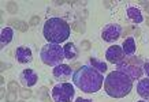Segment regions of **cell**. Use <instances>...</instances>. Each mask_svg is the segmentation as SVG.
Instances as JSON below:
<instances>
[{
	"mask_svg": "<svg viewBox=\"0 0 149 102\" xmlns=\"http://www.w3.org/2000/svg\"><path fill=\"white\" fill-rule=\"evenodd\" d=\"M40 57L44 64L56 67L59 64H62V60L64 57V50L58 44H47L41 48Z\"/></svg>",
	"mask_w": 149,
	"mask_h": 102,
	"instance_id": "4",
	"label": "cell"
},
{
	"mask_svg": "<svg viewBox=\"0 0 149 102\" xmlns=\"http://www.w3.org/2000/svg\"><path fill=\"white\" fill-rule=\"evenodd\" d=\"M47 94H48V93H47V89H45V87H42V89L40 90V98H41V99H45Z\"/></svg>",
	"mask_w": 149,
	"mask_h": 102,
	"instance_id": "25",
	"label": "cell"
},
{
	"mask_svg": "<svg viewBox=\"0 0 149 102\" xmlns=\"http://www.w3.org/2000/svg\"><path fill=\"white\" fill-rule=\"evenodd\" d=\"M133 80L129 75L122 71L109 72L104 79V89L105 93L112 98H123L131 91Z\"/></svg>",
	"mask_w": 149,
	"mask_h": 102,
	"instance_id": "2",
	"label": "cell"
},
{
	"mask_svg": "<svg viewBox=\"0 0 149 102\" xmlns=\"http://www.w3.org/2000/svg\"><path fill=\"white\" fill-rule=\"evenodd\" d=\"M74 94H75V90L72 87V84L67 82H63V83L60 82L55 84L52 89V98L55 102H71Z\"/></svg>",
	"mask_w": 149,
	"mask_h": 102,
	"instance_id": "6",
	"label": "cell"
},
{
	"mask_svg": "<svg viewBox=\"0 0 149 102\" xmlns=\"http://www.w3.org/2000/svg\"><path fill=\"white\" fill-rule=\"evenodd\" d=\"M70 26L62 18H51L44 25V37L48 44H60L70 37Z\"/></svg>",
	"mask_w": 149,
	"mask_h": 102,
	"instance_id": "3",
	"label": "cell"
},
{
	"mask_svg": "<svg viewBox=\"0 0 149 102\" xmlns=\"http://www.w3.org/2000/svg\"><path fill=\"white\" fill-rule=\"evenodd\" d=\"M72 74L71 67L67 65V64H59L54 68V76L58 80H66L68 79Z\"/></svg>",
	"mask_w": 149,
	"mask_h": 102,
	"instance_id": "9",
	"label": "cell"
},
{
	"mask_svg": "<svg viewBox=\"0 0 149 102\" xmlns=\"http://www.w3.org/2000/svg\"><path fill=\"white\" fill-rule=\"evenodd\" d=\"M8 90L10 91H14V93H15V91H18L19 90L18 83H17V82H10L8 83Z\"/></svg>",
	"mask_w": 149,
	"mask_h": 102,
	"instance_id": "22",
	"label": "cell"
},
{
	"mask_svg": "<svg viewBox=\"0 0 149 102\" xmlns=\"http://www.w3.org/2000/svg\"><path fill=\"white\" fill-rule=\"evenodd\" d=\"M40 22V18L38 17H33L32 19H30V22H29V26H33V25H37V23Z\"/></svg>",
	"mask_w": 149,
	"mask_h": 102,
	"instance_id": "24",
	"label": "cell"
},
{
	"mask_svg": "<svg viewBox=\"0 0 149 102\" xmlns=\"http://www.w3.org/2000/svg\"><path fill=\"white\" fill-rule=\"evenodd\" d=\"M123 49L122 46H118V45H112V46H109L107 49V53H105V57L108 60L109 63H112V64H119V63L123 60Z\"/></svg>",
	"mask_w": 149,
	"mask_h": 102,
	"instance_id": "8",
	"label": "cell"
},
{
	"mask_svg": "<svg viewBox=\"0 0 149 102\" xmlns=\"http://www.w3.org/2000/svg\"><path fill=\"white\" fill-rule=\"evenodd\" d=\"M72 29L75 31H78V33H84V31H85V25L82 22H75L72 25Z\"/></svg>",
	"mask_w": 149,
	"mask_h": 102,
	"instance_id": "19",
	"label": "cell"
},
{
	"mask_svg": "<svg viewBox=\"0 0 149 102\" xmlns=\"http://www.w3.org/2000/svg\"><path fill=\"white\" fill-rule=\"evenodd\" d=\"M75 102H92L91 99H85V98H77V99H75Z\"/></svg>",
	"mask_w": 149,
	"mask_h": 102,
	"instance_id": "28",
	"label": "cell"
},
{
	"mask_svg": "<svg viewBox=\"0 0 149 102\" xmlns=\"http://www.w3.org/2000/svg\"><path fill=\"white\" fill-rule=\"evenodd\" d=\"M21 83L23 86H26V87H32L34 84L37 83V80H38V76L37 74L33 70H25V71L21 74Z\"/></svg>",
	"mask_w": 149,
	"mask_h": 102,
	"instance_id": "10",
	"label": "cell"
},
{
	"mask_svg": "<svg viewBox=\"0 0 149 102\" xmlns=\"http://www.w3.org/2000/svg\"><path fill=\"white\" fill-rule=\"evenodd\" d=\"M122 49H123V53L126 57H131V56H134L136 53V42H134V38H127L125 40L122 45Z\"/></svg>",
	"mask_w": 149,
	"mask_h": 102,
	"instance_id": "12",
	"label": "cell"
},
{
	"mask_svg": "<svg viewBox=\"0 0 149 102\" xmlns=\"http://www.w3.org/2000/svg\"><path fill=\"white\" fill-rule=\"evenodd\" d=\"M120 34H122V27L119 25H108L104 27L101 38L107 42H112V41H116L120 37Z\"/></svg>",
	"mask_w": 149,
	"mask_h": 102,
	"instance_id": "7",
	"label": "cell"
},
{
	"mask_svg": "<svg viewBox=\"0 0 149 102\" xmlns=\"http://www.w3.org/2000/svg\"><path fill=\"white\" fill-rule=\"evenodd\" d=\"M63 50H64V57L68 59V60H72V59H75L78 56V50L72 42H67L63 46Z\"/></svg>",
	"mask_w": 149,
	"mask_h": 102,
	"instance_id": "15",
	"label": "cell"
},
{
	"mask_svg": "<svg viewBox=\"0 0 149 102\" xmlns=\"http://www.w3.org/2000/svg\"><path fill=\"white\" fill-rule=\"evenodd\" d=\"M72 82L84 93L92 94L101 89L104 76L92 65H82L72 74Z\"/></svg>",
	"mask_w": 149,
	"mask_h": 102,
	"instance_id": "1",
	"label": "cell"
},
{
	"mask_svg": "<svg viewBox=\"0 0 149 102\" xmlns=\"http://www.w3.org/2000/svg\"><path fill=\"white\" fill-rule=\"evenodd\" d=\"M21 97H22V98L32 97V91H30L29 89H22V90H21Z\"/></svg>",
	"mask_w": 149,
	"mask_h": 102,
	"instance_id": "23",
	"label": "cell"
},
{
	"mask_svg": "<svg viewBox=\"0 0 149 102\" xmlns=\"http://www.w3.org/2000/svg\"><path fill=\"white\" fill-rule=\"evenodd\" d=\"M10 25H14L19 31H26L27 30V25L25 22H21V21H11Z\"/></svg>",
	"mask_w": 149,
	"mask_h": 102,
	"instance_id": "18",
	"label": "cell"
},
{
	"mask_svg": "<svg viewBox=\"0 0 149 102\" xmlns=\"http://www.w3.org/2000/svg\"><path fill=\"white\" fill-rule=\"evenodd\" d=\"M18 102H23V101H18Z\"/></svg>",
	"mask_w": 149,
	"mask_h": 102,
	"instance_id": "30",
	"label": "cell"
},
{
	"mask_svg": "<svg viewBox=\"0 0 149 102\" xmlns=\"http://www.w3.org/2000/svg\"><path fill=\"white\" fill-rule=\"evenodd\" d=\"M138 102H145V101H138Z\"/></svg>",
	"mask_w": 149,
	"mask_h": 102,
	"instance_id": "29",
	"label": "cell"
},
{
	"mask_svg": "<svg viewBox=\"0 0 149 102\" xmlns=\"http://www.w3.org/2000/svg\"><path fill=\"white\" fill-rule=\"evenodd\" d=\"M126 14H127V18L134 23H141L144 21L142 15H141V11L137 8V7H129Z\"/></svg>",
	"mask_w": 149,
	"mask_h": 102,
	"instance_id": "14",
	"label": "cell"
},
{
	"mask_svg": "<svg viewBox=\"0 0 149 102\" xmlns=\"http://www.w3.org/2000/svg\"><path fill=\"white\" fill-rule=\"evenodd\" d=\"M7 11L11 14H15L18 11V6L15 4L14 1H10V3H7Z\"/></svg>",
	"mask_w": 149,
	"mask_h": 102,
	"instance_id": "20",
	"label": "cell"
},
{
	"mask_svg": "<svg viewBox=\"0 0 149 102\" xmlns=\"http://www.w3.org/2000/svg\"><path fill=\"white\" fill-rule=\"evenodd\" d=\"M15 56H17L18 63H22V64L30 63L33 60L32 59V50H30L29 48H26V46H19V48L17 49Z\"/></svg>",
	"mask_w": 149,
	"mask_h": 102,
	"instance_id": "11",
	"label": "cell"
},
{
	"mask_svg": "<svg viewBox=\"0 0 149 102\" xmlns=\"http://www.w3.org/2000/svg\"><path fill=\"white\" fill-rule=\"evenodd\" d=\"M0 40H1V46L10 44L13 40V30L10 27H4L1 30V34H0Z\"/></svg>",
	"mask_w": 149,
	"mask_h": 102,
	"instance_id": "16",
	"label": "cell"
},
{
	"mask_svg": "<svg viewBox=\"0 0 149 102\" xmlns=\"http://www.w3.org/2000/svg\"><path fill=\"white\" fill-rule=\"evenodd\" d=\"M89 61H91V65L93 67V68H96L100 74H103V72H105L107 70H108V68H107V64H105L104 61H101V60H99V59L91 57L89 59Z\"/></svg>",
	"mask_w": 149,
	"mask_h": 102,
	"instance_id": "17",
	"label": "cell"
},
{
	"mask_svg": "<svg viewBox=\"0 0 149 102\" xmlns=\"http://www.w3.org/2000/svg\"><path fill=\"white\" fill-rule=\"evenodd\" d=\"M118 71L125 72L131 79H138L142 75V60L140 57L131 56V57L123 59L122 61L118 64Z\"/></svg>",
	"mask_w": 149,
	"mask_h": 102,
	"instance_id": "5",
	"label": "cell"
},
{
	"mask_svg": "<svg viewBox=\"0 0 149 102\" xmlns=\"http://www.w3.org/2000/svg\"><path fill=\"white\" fill-rule=\"evenodd\" d=\"M15 99H17L15 93H14V91H8L7 97H6V102H15Z\"/></svg>",
	"mask_w": 149,
	"mask_h": 102,
	"instance_id": "21",
	"label": "cell"
},
{
	"mask_svg": "<svg viewBox=\"0 0 149 102\" xmlns=\"http://www.w3.org/2000/svg\"><path fill=\"white\" fill-rule=\"evenodd\" d=\"M82 48L84 49H86V50H88V49L91 48V42H89V41H82Z\"/></svg>",
	"mask_w": 149,
	"mask_h": 102,
	"instance_id": "26",
	"label": "cell"
},
{
	"mask_svg": "<svg viewBox=\"0 0 149 102\" xmlns=\"http://www.w3.org/2000/svg\"><path fill=\"white\" fill-rule=\"evenodd\" d=\"M137 91L142 98L149 99V78L146 79H141L137 84Z\"/></svg>",
	"mask_w": 149,
	"mask_h": 102,
	"instance_id": "13",
	"label": "cell"
},
{
	"mask_svg": "<svg viewBox=\"0 0 149 102\" xmlns=\"http://www.w3.org/2000/svg\"><path fill=\"white\" fill-rule=\"evenodd\" d=\"M144 72L146 74V75H148V78H149V60L144 64Z\"/></svg>",
	"mask_w": 149,
	"mask_h": 102,
	"instance_id": "27",
	"label": "cell"
}]
</instances>
